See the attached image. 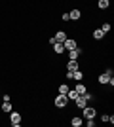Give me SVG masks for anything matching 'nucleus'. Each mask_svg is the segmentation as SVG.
I'll return each mask as SVG.
<instances>
[{
	"label": "nucleus",
	"mask_w": 114,
	"mask_h": 127,
	"mask_svg": "<svg viewBox=\"0 0 114 127\" xmlns=\"http://www.w3.org/2000/svg\"><path fill=\"white\" fill-rule=\"evenodd\" d=\"M76 68H80V64H78V61H72V59H69V63H67V70H71V72H74Z\"/></svg>",
	"instance_id": "nucleus-8"
},
{
	"label": "nucleus",
	"mask_w": 114,
	"mask_h": 127,
	"mask_svg": "<svg viewBox=\"0 0 114 127\" xmlns=\"http://www.w3.org/2000/svg\"><path fill=\"white\" fill-rule=\"evenodd\" d=\"M101 31L107 34V32H110V23H103V27H101Z\"/></svg>",
	"instance_id": "nucleus-19"
},
{
	"label": "nucleus",
	"mask_w": 114,
	"mask_h": 127,
	"mask_svg": "<svg viewBox=\"0 0 114 127\" xmlns=\"http://www.w3.org/2000/svg\"><path fill=\"white\" fill-rule=\"evenodd\" d=\"M74 104H76V108H80V110H82V108H84V106H87L89 102H87V99H86L84 95H78V97L74 99Z\"/></svg>",
	"instance_id": "nucleus-3"
},
{
	"label": "nucleus",
	"mask_w": 114,
	"mask_h": 127,
	"mask_svg": "<svg viewBox=\"0 0 114 127\" xmlns=\"http://www.w3.org/2000/svg\"><path fill=\"white\" fill-rule=\"evenodd\" d=\"M53 104L57 106V108H65V106L69 104V97H67V95H61V93H59V95L55 97Z\"/></svg>",
	"instance_id": "nucleus-2"
},
{
	"label": "nucleus",
	"mask_w": 114,
	"mask_h": 127,
	"mask_svg": "<svg viewBox=\"0 0 114 127\" xmlns=\"http://www.w3.org/2000/svg\"><path fill=\"white\" fill-rule=\"evenodd\" d=\"M67 38H69V36H67V32H65V31H57V32H55V40H57L59 44H63Z\"/></svg>",
	"instance_id": "nucleus-7"
},
{
	"label": "nucleus",
	"mask_w": 114,
	"mask_h": 127,
	"mask_svg": "<svg viewBox=\"0 0 114 127\" xmlns=\"http://www.w3.org/2000/svg\"><path fill=\"white\" fill-rule=\"evenodd\" d=\"M101 120H103L105 123H109V114H103V116H101Z\"/></svg>",
	"instance_id": "nucleus-22"
},
{
	"label": "nucleus",
	"mask_w": 114,
	"mask_h": 127,
	"mask_svg": "<svg viewBox=\"0 0 114 127\" xmlns=\"http://www.w3.org/2000/svg\"><path fill=\"white\" fill-rule=\"evenodd\" d=\"M71 123H72V127H80L82 123H84V118H72Z\"/></svg>",
	"instance_id": "nucleus-16"
},
{
	"label": "nucleus",
	"mask_w": 114,
	"mask_h": 127,
	"mask_svg": "<svg viewBox=\"0 0 114 127\" xmlns=\"http://www.w3.org/2000/svg\"><path fill=\"white\" fill-rule=\"evenodd\" d=\"M84 122H86L87 127H95V118H91V120H84Z\"/></svg>",
	"instance_id": "nucleus-20"
},
{
	"label": "nucleus",
	"mask_w": 114,
	"mask_h": 127,
	"mask_svg": "<svg viewBox=\"0 0 114 127\" xmlns=\"http://www.w3.org/2000/svg\"><path fill=\"white\" fill-rule=\"evenodd\" d=\"M0 108H2V112L10 114V112H11V102L10 101H2V106H0Z\"/></svg>",
	"instance_id": "nucleus-12"
},
{
	"label": "nucleus",
	"mask_w": 114,
	"mask_h": 127,
	"mask_svg": "<svg viewBox=\"0 0 114 127\" xmlns=\"http://www.w3.org/2000/svg\"><path fill=\"white\" fill-rule=\"evenodd\" d=\"M53 51L57 53V55H63V53H65V46H63V44H53Z\"/></svg>",
	"instance_id": "nucleus-11"
},
{
	"label": "nucleus",
	"mask_w": 114,
	"mask_h": 127,
	"mask_svg": "<svg viewBox=\"0 0 114 127\" xmlns=\"http://www.w3.org/2000/svg\"><path fill=\"white\" fill-rule=\"evenodd\" d=\"M61 19H63V21H71V15H69V13H63V15H61Z\"/></svg>",
	"instance_id": "nucleus-21"
},
{
	"label": "nucleus",
	"mask_w": 114,
	"mask_h": 127,
	"mask_svg": "<svg viewBox=\"0 0 114 127\" xmlns=\"http://www.w3.org/2000/svg\"><path fill=\"white\" fill-rule=\"evenodd\" d=\"M67 91H69V85H67V84H61L59 85V93H61V95H67Z\"/></svg>",
	"instance_id": "nucleus-18"
},
{
	"label": "nucleus",
	"mask_w": 114,
	"mask_h": 127,
	"mask_svg": "<svg viewBox=\"0 0 114 127\" xmlns=\"http://www.w3.org/2000/svg\"><path fill=\"white\" fill-rule=\"evenodd\" d=\"M82 78H84V72H82L80 68H76L74 72H72V76H71V80H78V82H80Z\"/></svg>",
	"instance_id": "nucleus-13"
},
{
	"label": "nucleus",
	"mask_w": 114,
	"mask_h": 127,
	"mask_svg": "<svg viewBox=\"0 0 114 127\" xmlns=\"http://www.w3.org/2000/svg\"><path fill=\"white\" fill-rule=\"evenodd\" d=\"M109 6H110V0H99V2H97L99 10H109Z\"/></svg>",
	"instance_id": "nucleus-14"
},
{
	"label": "nucleus",
	"mask_w": 114,
	"mask_h": 127,
	"mask_svg": "<svg viewBox=\"0 0 114 127\" xmlns=\"http://www.w3.org/2000/svg\"><path fill=\"white\" fill-rule=\"evenodd\" d=\"M69 15H71V19H72V21H78V19L82 17V11H80V10H72L71 13H69Z\"/></svg>",
	"instance_id": "nucleus-15"
},
{
	"label": "nucleus",
	"mask_w": 114,
	"mask_h": 127,
	"mask_svg": "<svg viewBox=\"0 0 114 127\" xmlns=\"http://www.w3.org/2000/svg\"><path fill=\"white\" fill-rule=\"evenodd\" d=\"M53 44H57V40H55V36L49 38V46H53Z\"/></svg>",
	"instance_id": "nucleus-23"
},
{
	"label": "nucleus",
	"mask_w": 114,
	"mask_h": 127,
	"mask_svg": "<svg viewBox=\"0 0 114 127\" xmlns=\"http://www.w3.org/2000/svg\"><path fill=\"white\" fill-rule=\"evenodd\" d=\"M82 53H84V49H82L80 46H76L74 49H71V51H69V59H72V61H76V59L80 57Z\"/></svg>",
	"instance_id": "nucleus-4"
},
{
	"label": "nucleus",
	"mask_w": 114,
	"mask_h": 127,
	"mask_svg": "<svg viewBox=\"0 0 114 127\" xmlns=\"http://www.w3.org/2000/svg\"><path fill=\"white\" fill-rule=\"evenodd\" d=\"M110 78H112V76H109L107 72H103V74H101V76L97 78V82H99L101 85H107V84H109V80H110Z\"/></svg>",
	"instance_id": "nucleus-9"
},
{
	"label": "nucleus",
	"mask_w": 114,
	"mask_h": 127,
	"mask_svg": "<svg viewBox=\"0 0 114 127\" xmlns=\"http://www.w3.org/2000/svg\"><path fill=\"white\" fill-rule=\"evenodd\" d=\"M103 36H105V32L101 31V29H95V31H93V38H95V40H101Z\"/></svg>",
	"instance_id": "nucleus-17"
},
{
	"label": "nucleus",
	"mask_w": 114,
	"mask_h": 127,
	"mask_svg": "<svg viewBox=\"0 0 114 127\" xmlns=\"http://www.w3.org/2000/svg\"><path fill=\"white\" fill-rule=\"evenodd\" d=\"M11 116H10V122H11V125L13 127H17L19 123H21V114L19 112H10Z\"/></svg>",
	"instance_id": "nucleus-5"
},
{
	"label": "nucleus",
	"mask_w": 114,
	"mask_h": 127,
	"mask_svg": "<svg viewBox=\"0 0 114 127\" xmlns=\"http://www.w3.org/2000/svg\"><path fill=\"white\" fill-rule=\"evenodd\" d=\"M82 114H84V120H91V118L97 116V110H95V106H84Z\"/></svg>",
	"instance_id": "nucleus-1"
},
{
	"label": "nucleus",
	"mask_w": 114,
	"mask_h": 127,
	"mask_svg": "<svg viewBox=\"0 0 114 127\" xmlns=\"http://www.w3.org/2000/svg\"><path fill=\"white\" fill-rule=\"evenodd\" d=\"M63 46H65V51H71V49H74L76 46H78V42L72 40V38H67L65 42H63Z\"/></svg>",
	"instance_id": "nucleus-6"
},
{
	"label": "nucleus",
	"mask_w": 114,
	"mask_h": 127,
	"mask_svg": "<svg viewBox=\"0 0 114 127\" xmlns=\"http://www.w3.org/2000/svg\"><path fill=\"white\" fill-rule=\"evenodd\" d=\"M74 91L78 93V95H84V93L87 91V87H86L84 84H80V82H78V84H76V87H74Z\"/></svg>",
	"instance_id": "nucleus-10"
}]
</instances>
